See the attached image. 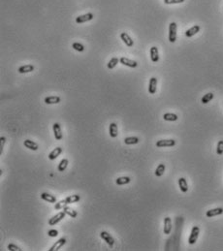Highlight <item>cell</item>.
Instances as JSON below:
<instances>
[{
  "label": "cell",
  "instance_id": "1",
  "mask_svg": "<svg viewBox=\"0 0 223 251\" xmlns=\"http://www.w3.org/2000/svg\"><path fill=\"white\" fill-rule=\"evenodd\" d=\"M199 234H200V228L198 226H194L191 229V233L189 236V238H188V243H189V244H194V243L197 241Z\"/></svg>",
  "mask_w": 223,
  "mask_h": 251
},
{
  "label": "cell",
  "instance_id": "2",
  "mask_svg": "<svg viewBox=\"0 0 223 251\" xmlns=\"http://www.w3.org/2000/svg\"><path fill=\"white\" fill-rule=\"evenodd\" d=\"M177 24L171 22L169 25V41L171 43H175L177 40Z\"/></svg>",
  "mask_w": 223,
  "mask_h": 251
},
{
  "label": "cell",
  "instance_id": "3",
  "mask_svg": "<svg viewBox=\"0 0 223 251\" xmlns=\"http://www.w3.org/2000/svg\"><path fill=\"white\" fill-rule=\"evenodd\" d=\"M100 237L101 238L103 239L104 241H106V243L110 246V247H113L115 244V239L114 238L112 237L111 235H110L108 232H106V231H102L101 233H100Z\"/></svg>",
  "mask_w": 223,
  "mask_h": 251
},
{
  "label": "cell",
  "instance_id": "4",
  "mask_svg": "<svg viewBox=\"0 0 223 251\" xmlns=\"http://www.w3.org/2000/svg\"><path fill=\"white\" fill-rule=\"evenodd\" d=\"M65 215H66V213L63 211L58 212L57 214H55V215L52 216V218H50V220H49V225L54 226V225H55V224H57L58 222H60L64 217H65Z\"/></svg>",
  "mask_w": 223,
  "mask_h": 251
},
{
  "label": "cell",
  "instance_id": "5",
  "mask_svg": "<svg viewBox=\"0 0 223 251\" xmlns=\"http://www.w3.org/2000/svg\"><path fill=\"white\" fill-rule=\"evenodd\" d=\"M176 144V141L173 139L169 140H160L156 142L157 147H166V146H174Z\"/></svg>",
  "mask_w": 223,
  "mask_h": 251
},
{
  "label": "cell",
  "instance_id": "6",
  "mask_svg": "<svg viewBox=\"0 0 223 251\" xmlns=\"http://www.w3.org/2000/svg\"><path fill=\"white\" fill-rule=\"evenodd\" d=\"M93 18H94V16H93L92 13H88L85 15H82V16L77 17L76 18V22L77 24H84V22L93 20Z\"/></svg>",
  "mask_w": 223,
  "mask_h": 251
},
{
  "label": "cell",
  "instance_id": "7",
  "mask_svg": "<svg viewBox=\"0 0 223 251\" xmlns=\"http://www.w3.org/2000/svg\"><path fill=\"white\" fill-rule=\"evenodd\" d=\"M52 130H54V134L55 137V140L60 141L62 139V131H61V126H60V124L55 122L52 125Z\"/></svg>",
  "mask_w": 223,
  "mask_h": 251
},
{
  "label": "cell",
  "instance_id": "8",
  "mask_svg": "<svg viewBox=\"0 0 223 251\" xmlns=\"http://www.w3.org/2000/svg\"><path fill=\"white\" fill-rule=\"evenodd\" d=\"M119 61L121 64H123V65H125V66H128V67H130V68H136L138 66V63L135 61V60H131L129 58H127V57H120L119 58Z\"/></svg>",
  "mask_w": 223,
  "mask_h": 251
},
{
  "label": "cell",
  "instance_id": "9",
  "mask_svg": "<svg viewBox=\"0 0 223 251\" xmlns=\"http://www.w3.org/2000/svg\"><path fill=\"white\" fill-rule=\"evenodd\" d=\"M120 39L123 41V43L125 44L127 47H133L134 45V42L132 40V38L128 35L126 32H122L120 34Z\"/></svg>",
  "mask_w": 223,
  "mask_h": 251
},
{
  "label": "cell",
  "instance_id": "10",
  "mask_svg": "<svg viewBox=\"0 0 223 251\" xmlns=\"http://www.w3.org/2000/svg\"><path fill=\"white\" fill-rule=\"evenodd\" d=\"M157 89V79L155 77H152L149 79V94H154Z\"/></svg>",
  "mask_w": 223,
  "mask_h": 251
},
{
  "label": "cell",
  "instance_id": "11",
  "mask_svg": "<svg viewBox=\"0 0 223 251\" xmlns=\"http://www.w3.org/2000/svg\"><path fill=\"white\" fill-rule=\"evenodd\" d=\"M62 151H63L62 147H60V146L55 147L54 149L52 150L50 152V154H49V159H50V160H55V159L62 153Z\"/></svg>",
  "mask_w": 223,
  "mask_h": 251
},
{
  "label": "cell",
  "instance_id": "12",
  "mask_svg": "<svg viewBox=\"0 0 223 251\" xmlns=\"http://www.w3.org/2000/svg\"><path fill=\"white\" fill-rule=\"evenodd\" d=\"M66 243V238H59L57 241H55V243L54 245H52L50 249H49V251H57L59 250L61 247L65 244Z\"/></svg>",
  "mask_w": 223,
  "mask_h": 251
},
{
  "label": "cell",
  "instance_id": "13",
  "mask_svg": "<svg viewBox=\"0 0 223 251\" xmlns=\"http://www.w3.org/2000/svg\"><path fill=\"white\" fill-rule=\"evenodd\" d=\"M223 213V208H213V210H210L206 212V216L207 217H213V216L216 215H220Z\"/></svg>",
  "mask_w": 223,
  "mask_h": 251
},
{
  "label": "cell",
  "instance_id": "14",
  "mask_svg": "<svg viewBox=\"0 0 223 251\" xmlns=\"http://www.w3.org/2000/svg\"><path fill=\"white\" fill-rule=\"evenodd\" d=\"M24 146L26 148H28V149H31V150H34V151L38 150V148H39L38 144L35 143L34 141H31V140H25L24 142Z\"/></svg>",
  "mask_w": 223,
  "mask_h": 251
},
{
  "label": "cell",
  "instance_id": "15",
  "mask_svg": "<svg viewBox=\"0 0 223 251\" xmlns=\"http://www.w3.org/2000/svg\"><path fill=\"white\" fill-rule=\"evenodd\" d=\"M164 234L169 235L172 231V219L170 217L164 218Z\"/></svg>",
  "mask_w": 223,
  "mask_h": 251
},
{
  "label": "cell",
  "instance_id": "16",
  "mask_svg": "<svg viewBox=\"0 0 223 251\" xmlns=\"http://www.w3.org/2000/svg\"><path fill=\"white\" fill-rule=\"evenodd\" d=\"M41 198L48 203H52V204L56 203V197L52 195V194H49L47 192H43L42 194H41Z\"/></svg>",
  "mask_w": 223,
  "mask_h": 251
},
{
  "label": "cell",
  "instance_id": "17",
  "mask_svg": "<svg viewBox=\"0 0 223 251\" xmlns=\"http://www.w3.org/2000/svg\"><path fill=\"white\" fill-rule=\"evenodd\" d=\"M109 133H110V136L112 137V138H116L118 135V125L116 123L113 122L110 124V127H109Z\"/></svg>",
  "mask_w": 223,
  "mask_h": 251
},
{
  "label": "cell",
  "instance_id": "18",
  "mask_svg": "<svg viewBox=\"0 0 223 251\" xmlns=\"http://www.w3.org/2000/svg\"><path fill=\"white\" fill-rule=\"evenodd\" d=\"M150 59L152 62H158L159 60V54H158V49L156 47L150 48Z\"/></svg>",
  "mask_w": 223,
  "mask_h": 251
},
{
  "label": "cell",
  "instance_id": "19",
  "mask_svg": "<svg viewBox=\"0 0 223 251\" xmlns=\"http://www.w3.org/2000/svg\"><path fill=\"white\" fill-rule=\"evenodd\" d=\"M61 101V98L59 96H49L45 98V103L48 105H52V104H58L59 102Z\"/></svg>",
  "mask_w": 223,
  "mask_h": 251
},
{
  "label": "cell",
  "instance_id": "20",
  "mask_svg": "<svg viewBox=\"0 0 223 251\" xmlns=\"http://www.w3.org/2000/svg\"><path fill=\"white\" fill-rule=\"evenodd\" d=\"M199 31H200V26L199 25H194V26H192L191 28L186 30V32H185V36L190 38L192 36H194L195 34H197Z\"/></svg>",
  "mask_w": 223,
  "mask_h": 251
},
{
  "label": "cell",
  "instance_id": "21",
  "mask_svg": "<svg viewBox=\"0 0 223 251\" xmlns=\"http://www.w3.org/2000/svg\"><path fill=\"white\" fill-rule=\"evenodd\" d=\"M18 73H21V74L30 73V72L34 71V66L31 65V64H27V65L21 66V67L18 69Z\"/></svg>",
  "mask_w": 223,
  "mask_h": 251
},
{
  "label": "cell",
  "instance_id": "22",
  "mask_svg": "<svg viewBox=\"0 0 223 251\" xmlns=\"http://www.w3.org/2000/svg\"><path fill=\"white\" fill-rule=\"evenodd\" d=\"M179 186H180V189L181 190V192H187L188 191V184H187V181L185 180L184 177H180L179 178Z\"/></svg>",
  "mask_w": 223,
  "mask_h": 251
},
{
  "label": "cell",
  "instance_id": "23",
  "mask_svg": "<svg viewBox=\"0 0 223 251\" xmlns=\"http://www.w3.org/2000/svg\"><path fill=\"white\" fill-rule=\"evenodd\" d=\"M66 202L68 205L70 204H74V203H78L79 201L81 200V196L78 195V194H75V195H71V196H68L65 198Z\"/></svg>",
  "mask_w": 223,
  "mask_h": 251
},
{
  "label": "cell",
  "instance_id": "24",
  "mask_svg": "<svg viewBox=\"0 0 223 251\" xmlns=\"http://www.w3.org/2000/svg\"><path fill=\"white\" fill-rule=\"evenodd\" d=\"M131 181V178L129 177H120L116 180V183L118 185H125L128 184Z\"/></svg>",
  "mask_w": 223,
  "mask_h": 251
},
{
  "label": "cell",
  "instance_id": "25",
  "mask_svg": "<svg viewBox=\"0 0 223 251\" xmlns=\"http://www.w3.org/2000/svg\"><path fill=\"white\" fill-rule=\"evenodd\" d=\"M63 211L65 212L67 215H69L71 218H76L77 215H78V212L76 211H74L73 208H71L67 207V206L63 208Z\"/></svg>",
  "mask_w": 223,
  "mask_h": 251
},
{
  "label": "cell",
  "instance_id": "26",
  "mask_svg": "<svg viewBox=\"0 0 223 251\" xmlns=\"http://www.w3.org/2000/svg\"><path fill=\"white\" fill-rule=\"evenodd\" d=\"M140 142V140L138 137H127V138L124 139V143L125 144H128V146H130V144H137Z\"/></svg>",
  "mask_w": 223,
  "mask_h": 251
},
{
  "label": "cell",
  "instance_id": "27",
  "mask_svg": "<svg viewBox=\"0 0 223 251\" xmlns=\"http://www.w3.org/2000/svg\"><path fill=\"white\" fill-rule=\"evenodd\" d=\"M68 164H69V161H68V159H66V158L62 159V160L59 162L57 170L59 171V172H64V171H65L66 168L68 167Z\"/></svg>",
  "mask_w": 223,
  "mask_h": 251
},
{
  "label": "cell",
  "instance_id": "28",
  "mask_svg": "<svg viewBox=\"0 0 223 251\" xmlns=\"http://www.w3.org/2000/svg\"><path fill=\"white\" fill-rule=\"evenodd\" d=\"M163 119L166 121H176L177 120V116L176 113H164L163 115Z\"/></svg>",
  "mask_w": 223,
  "mask_h": 251
},
{
  "label": "cell",
  "instance_id": "29",
  "mask_svg": "<svg viewBox=\"0 0 223 251\" xmlns=\"http://www.w3.org/2000/svg\"><path fill=\"white\" fill-rule=\"evenodd\" d=\"M165 169H166V167H165V164H159L157 166V168L155 170V172H154V174H155V176L156 177H162L164 174V172H165Z\"/></svg>",
  "mask_w": 223,
  "mask_h": 251
},
{
  "label": "cell",
  "instance_id": "30",
  "mask_svg": "<svg viewBox=\"0 0 223 251\" xmlns=\"http://www.w3.org/2000/svg\"><path fill=\"white\" fill-rule=\"evenodd\" d=\"M213 99V93H211V92H209V93H207L205 94L204 96L202 97L201 99V102L203 104H208L209 102H210L211 100Z\"/></svg>",
  "mask_w": 223,
  "mask_h": 251
},
{
  "label": "cell",
  "instance_id": "31",
  "mask_svg": "<svg viewBox=\"0 0 223 251\" xmlns=\"http://www.w3.org/2000/svg\"><path fill=\"white\" fill-rule=\"evenodd\" d=\"M119 62H120V61H119V58H118V57H113V58L108 62L107 66H108L109 69H114V68H115L116 65H118Z\"/></svg>",
  "mask_w": 223,
  "mask_h": 251
},
{
  "label": "cell",
  "instance_id": "32",
  "mask_svg": "<svg viewBox=\"0 0 223 251\" xmlns=\"http://www.w3.org/2000/svg\"><path fill=\"white\" fill-rule=\"evenodd\" d=\"M67 205H68V204H67V202H66V200L64 199V200L59 201L58 203H55L54 208H55V210H63V208H65Z\"/></svg>",
  "mask_w": 223,
  "mask_h": 251
},
{
  "label": "cell",
  "instance_id": "33",
  "mask_svg": "<svg viewBox=\"0 0 223 251\" xmlns=\"http://www.w3.org/2000/svg\"><path fill=\"white\" fill-rule=\"evenodd\" d=\"M72 48H73L75 51H77V52H84L85 51V47H84V45H82L80 43H73V45H72Z\"/></svg>",
  "mask_w": 223,
  "mask_h": 251
},
{
  "label": "cell",
  "instance_id": "34",
  "mask_svg": "<svg viewBox=\"0 0 223 251\" xmlns=\"http://www.w3.org/2000/svg\"><path fill=\"white\" fill-rule=\"evenodd\" d=\"M216 153L218 155H222L223 154V141H219L217 143V146H216Z\"/></svg>",
  "mask_w": 223,
  "mask_h": 251
},
{
  "label": "cell",
  "instance_id": "35",
  "mask_svg": "<svg viewBox=\"0 0 223 251\" xmlns=\"http://www.w3.org/2000/svg\"><path fill=\"white\" fill-rule=\"evenodd\" d=\"M8 249H9L10 251H21V250H22V249H21L18 245L14 244V243H10V244L8 245Z\"/></svg>",
  "mask_w": 223,
  "mask_h": 251
},
{
  "label": "cell",
  "instance_id": "36",
  "mask_svg": "<svg viewBox=\"0 0 223 251\" xmlns=\"http://www.w3.org/2000/svg\"><path fill=\"white\" fill-rule=\"evenodd\" d=\"M184 0H164L165 4H177V3H183Z\"/></svg>",
  "mask_w": 223,
  "mask_h": 251
},
{
  "label": "cell",
  "instance_id": "37",
  "mask_svg": "<svg viewBox=\"0 0 223 251\" xmlns=\"http://www.w3.org/2000/svg\"><path fill=\"white\" fill-rule=\"evenodd\" d=\"M48 235L50 236L51 238H55V237H57L58 236V231L57 230H55V229H52L48 232Z\"/></svg>",
  "mask_w": 223,
  "mask_h": 251
},
{
  "label": "cell",
  "instance_id": "38",
  "mask_svg": "<svg viewBox=\"0 0 223 251\" xmlns=\"http://www.w3.org/2000/svg\"><path fill=\"white\" fill-rule=\"evenodd\" d=\"M0 141H1V143H0V154H2L3 148H4V144L6 143V137H1Z\"/></svg>",
  "mask_w": 223,
  "mask_h": 251
}]
</instances>
